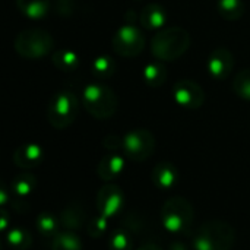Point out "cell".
I'll return each mask as SVG.
<instances>
[{"instance_id":"obj_8","label":"cell","mask_w":250,"mask_h":250,"mask_svg":"<svg viewBox=\"0 0 250 250\" xmlns=\"http://www.w3.org/2000/svg\"><path fill=\"white\" fill-rule=\"evenodd\" d=\"M155 151V136L148 129H133L123 136V152L132 161H145Z\"/></svg>"},{"instance_id":"obj_24","label":"cell","mask_w":250,"mask_h":250,"mask_svg":"<svg viewBox=\"0 0 250 250\" xmlns=\"http://www.w3.org/2000/svg\"><path fill=\"white\" fill-rule=\"evenodd\" d=\"M6 243L12 249L26 250L31 246V243H32V237H31V234L25 229L15 227V229L7 230V233H6Z\"/></svg>"},{"instance_id":"obj_30","label":"cell","mask_w":250,"mask_h":250,"mask_svg":"<svg viewBox=\"0 0 250 250\" xmlns=\"http://www.w3.org/2000/svg\"><path fill=\"white\" fill-rule=\"evenodd\" d=\"M103 146L111 152H116V151H123V138L117 136V135H107L104 139H103Z\"/></svg>"},{"instance_id":"obj_3","label":"cell","mask_w":250,"mask_h":250,"mask_svg":"<svg viewBox=\"0 0 250 250\" xmlns=\"http://www.w3.org/2000/svg\"><path fill=\"white\" fill-rule=\"evenodd\" d=\"M82 105L89 116L98 120L111 119L119 108L116 92L100 82L88 83L82 92Z\"/></svg>"},{"instance_id":"obj_17","label":"cell","mask_w":250,"mask_h":250,"mask_svg":"<svg viewBox=\"0 0 250 250\" xmlns=\"http://www.w3.org/2000/svg\"><path fill=\"white\" fill-rule=\"evenodd\" d=\"M51 63L57 70L69 73V72H75L79 67L81 57L75 50L62 48V50H57V51L53 53Z\"/></svg>"},{"instance_id":"obj_18","label":"cell","mask_w":250,"mask_h":250,"mask_svg":"<svg viewBox=\"0 0 250 250\" xmlns=\"http://www.w3.org/2000/svg\"><path fill=\"white\" fill-rule=\"evenodd\" d=\"M144 82L151 88H160L167 81V69L161 62H151L142 70Z\"/></svg>"},{"instance_id":"obj_6","label":"cell","mask_w":250,"mask_h":250,"mask_svg":"<svg viewBox=\"0 0 250 250\" xmlns=\"http://www.w3.org/2000/svg\"><path fill=\"white\" fill-rule=\"evenodd\" d=\"M79 113V100L70 91L56 92L47 107V120L57 129L64 130L73 125Z\"/></svg>"},{"instance_id":"obj_33","label":"cell","mask_w":250,"mask_h":250,"mask_svg":"<svg viewBox=\"0 0 250 250\" xmlns=\"http://www.w3.org/2000/svg\"><path fill=\"white\" fill-rule=\"evenodd\" d=\"M136 250H164V249H163L161 246H158L157 243H151V242H149V243H144L141 248H138Z\"/></svg>"},{"instance_id":"obj_14","label":"cell","mask_w":250,"mask_h":250,"mask_svg":"<svg viewBox=\"0 0 250 250\" xmlns=\"http://www.w3.org/2000/svg\"><path fill=\"white\" fill-rule=\"evenodd\" d=\"M179 171L177 167L168 161L158 163L152 170V183L160 190H170L177 185Z\"/></svg>"},{"instance_id":"obj_27","label":"cell","mask_w":250,"mask_h":250,"mask_svg":"<svg viewBox=\"0 0 250 250\" xmlns=\"http://www.w3.org/2000/svg\"><path fill=\"white\" fill-rule=\"evenodd\" d=\"M108 250H132L130 233L125 229L113 231V234L108 239Z\"/></svg>"},{"instance_id":"obj_11","label":"cell","mask_w":250,"mask_h":250,"mask_svg":"<svg viewBox=\"0 0 250 250\" xmlns=\"http://www.w3.org/2000/svg\"><path fill=\"white\" fill-rule=\"evenodd\" d=\"M209 75L215 81L227 79L234 69V56L226 47H217L211 51L207 63Z\"/></svg>"},{"instance_id":"obj_34","label":"cell","mask_w":250,"mask_h":250,"mask_svg":"<svg viewBox=\"0 0 250 250\" xmlns=\"http://www.w3.org/2000/svg\"><path fill=\"white\" fill-rule=\"evenodd\" d=\"M170 250H188V248H186V245L182 243V242H173V243L170 245Z\"/></svg>"},{"instance_id":"obj_4","label":"cell","mask_w":250,"mask_h":250,"mask_svg":"<svg viewBox=\"0 0 250 250\" xmlns=\"http://www.w3.org/2000/svg\"><path fill=\"white\" fill-rule=\"evenodd\" d=\"M161 223L163 227L174 234L188 233L195 220V209L190 201L182 196L168 198L161 207Z\"/></svg>"},{"instance_id":"obj_2","label":"cell","mask_w":250,"mask_h":250,"mask_svg":"<svg viewBox=\"0 0 250 250\" xmlns=\"http://www.w3.org/2000/svg\"><path fill=\"white\" fill-rule=\"evenodd\" d=\"M190 47V35L180 26L158 31L151 41V53L160 62H173L182 57Z\"/></svg>"},{"instance_id":"obj_29","label":"cell","mask_w":250,"mask_h":250,"mask_svg":"<svg viewBox=\"0 0 250 250\" xmlns=\"http://www.w3.org/2000/svg\"><path fill=\"white\" fill-rule=\"evenodd\" d=\"M123 229L129 233H141L144 230V223L141 220V217H135V215H126L123 220Z\"/></svg>"},{"instance_id":"obj_9","label":"cell","mask_w":250,"mask_h":250,"mask_svg":"<svg viewBox=\"0 0 250 250\" xmlns=\"http://www.w3.org/2000/svg\"><path fill=\"white\" fill-rule=\"evenodd\" d=\"M173 98L180 107L188 110H196L201 108L205 103V91L195 81L182 79L173 86Z\"/></svg>"},{"instance_id":"obj_25","label":"cell","mask_w":250,"mask_h":250,"mask_svg":"<svg viewBox=\"0 0 250 250\" xmlns=\"http://www.w3.org/2000/svg\"><path fill=\"white\" fill-rule=\"evenodd\" d=\"M217 9L226 21H237L245 13L243 0H218Z\"/></svg>"},{"instance_id":"obj_12","label":"cell","mask_w":250,"mask_h":250,"mask_svg":"<svg viewBox=\"0 0 250 250\" xmlns=\"http://www.w3.org/2000/svg\"><path fill=\"white\" fill-rule=\"evenodd\" d=\"M44 149L38 144H23L16 148L13 152V163L16 167L22 170H31L37 166H40L44 160Z\"/></svg>"},{"instance_id":"obj_19","label":"cell","mask_w":250,"mask_h":250,"mask_svg":"<svg viewBox=\"0 0 250 250\" xmlns=\"http://www.w3.org/2000/svg\"><path fill=\"white\" fill-rule=\"evenodd\" d=\"M35 188H37V179H35V176L31 174V173H26V171L18 174L12 180V183H10V192L16 198H19V199L28 198L34 192Z\"/></svg>"},{"instance_id":"obj_22","label":"cell","mask_w":250,"mask_h":250,"mask_svg":"<svg viewBox=\"0 0 250 250\" xmlns=\"http://www.w3.org/2000/svg\"><path fill=\"white\" fill-rule=\"evenodd\" d=\"M51 250H82V242L75 231H59L51 242Z\"/></svg>"},{"instance_id":"obj_15","label":"cell","mask_w":250,"mask_h":250,"mask_svg":"<svg viewBox=\"0 0 250 250\" xmlns=\"http://www.w3.org/2000/svg\"><path fill=\"white\" fill-rule=\"evenodd\" d=\"M125 166H126L125 158L122 155L113 152L100 160V163L97 166V174L103 182H113L123 173Z\"/></svg>"},{"instance_id":"obj_5","label":"cell","mask_w":250,"mask_h":250,"mask_svg":"<svg viewBox=\"0 0 250 250\" xmlns=\"http://www.w3.org/2000/svg\"><path fill=\"white\" fill-rule=\"evenodd\" d=\"M15 51L28 60H40L53 51L54 40L50 32L41 28L21 31L13 41Z\"/></svg>"},{"instance_id":"obj_16","label":"cell","mask_w":250,"mask_h":250,"mask_svg":"<svg viewBox=\"0 0 250 250\" xmlns=\"http://www.w3.org/2000/svg\"><path fill=\"white\" fill-rule=\"evenodd\" d=\"M166 21H167L166 9L161 4H157V3L146 4L139 13L141 26L145 28V29H160V28L164 26Z\"/></svg>"},{"instance_id":"obj_7","label":"cell","mask_w":250,"mask_h":250,"mask_svg":"<svg viewBox=\"0 0 250 250\" xmlns=\"http://www.w3.org/2000/svg\"><path fill=\"white\" fill-rule=\"evenodd\" d=\"M145 42L144 32L133 23L122 25L111 40L113 50L122 57H136L142 53Z\"/></svg>"},{"instance_id":"obj_31","label":"cell","mask_w":250,"mask_h":250,"mask_svg":"<svg viewBox=\"0 0 250 250\" xmlns=\"http://www.w3.org/2000/svg\"><path fill=\"white\" fill-rule=\"evenodd\" d=\"M7 224H9V214L4 209H1V212H0V229L3 231H6L7 230Z\"/></svg>"},{"instance_id":"obj_26","label":"cell","mask_w":250,"mask_h":250,"mask_svg":"<svg viewBox=\"0 0 250 250\" xmlns=\"http://www.w3.org/2000/svg\"><path fill=\"white\" fill-rule=\"evenodd\" d=\"M233 91L237 97L250 101V69H242L233 81Z\"/></svg>"},{"instance_id":"obj_20","label":"cell","mask_w":250,"mask_h":250,"mask_svg":"<svg viewBox=\"0 0 250 250\" xmlns=\"http://www.w3.org/2000/svg\"><path fill=\"white\" fill-rule=\"evenodd\" d=\"M16 6L29 19H42L48 15L50 0H16Z\"/></svg>"},{"instance_id":"obj_10","label":"cell","mask_w":250,"mask_h":250,"mask_svg":"<svg viewBox=\"0 0 250 250\" xmlns=\"http://www.w3.org/2000/svg\"><path fill=\"white\" fill-rule=\"evenodd\" d=\"M125 195L120 186L113 182H107L97 193V209L98 214L105 218H113L123 207Z\"/></svg>"},{"instance_id":"obj_1","label":"cell","mask_w":250,"mask_h":250,"mask_svg":"<svg viewBox=\"0 0 250 250\" xmlns=\"http://www.w3.org/2000/svg\"><path fill=\"white\" fill-rule=\"evenodd\" d=\"M236 243L234 227L223 220L205 221L193 237L195 250H231Z\"/></svg>"},{"instance_id":"obj_28","label":"cell","mask_w":250,"mask_h":250,"mask_svg":"<svg viewBox=\"0 0 250 250\" xmlns=\"http://www.w3.org/2000/svg\"><path fill=\"white\" fill-rule=\"evenodd\" d=\"M107 229H108V218H105L100 214L97 217L91 218L88 223V227H86L89 237H94V239L103 237L104 233L107 231Z\"/></svg>"},{"instance_id":"obj_23","label":"cell","mask_w":250,"mask_h":250,"mask_svg":"<svg viewBox=\"0 0 250 250\" xmlns=\"http://www.w3.org/2000/svg\"><path fill=\"white\" fill-rule=\"evenodd\" d=\"M35 226H37L38 233L42 237H47L48 239V237H54L59 233L60 221H59V218H56L50 212H41L35 218Z\"/></svg>"},{"instance_id":"obj_32","label":"cell","mask_w":250,"mask_h":250,"mask_svg":"<svg viewBox=\"0 0 250 250\" xmlns=\"http://www.w3.org/2000/svg\"><path fill=\"white\" fill-rule=\"evenodd\" d=\"M10 199V196H9V192L4 189V188H1L0 189V205L1 207H4L6 204H7V201Z\"/></svg>"},{"instance_id":"obj_21","label":"cell","mask_w":250,"mask_h":250,"mask_svg":"<svg viewBox=\"0 0 250 250\" xmlns=\"http://www.w3.org/2000/svg\"><path fill=\"white\" fill-rule=\"evenodd\" d=\"M91 70H92V75L98 81H105V79H110L116 73L117 63H116V60L111 56L101 54V56H98V57H95L92 60Z\"/></svg>"},{"instance_id":"obj_13","label":"cell","mask_w":250,"mask_h":250,"mask_svg":"<svg viewBox=\"0 0 250 250\" xmlns=\"http://www.w3.org/2000/svg\"><path fill=\"white\" fill-rule=\"evenodd\" d=\"M60 226L69 231H79L86 223V209L81 202H70L59 215Z\"/></svg>"}]
</instances>
